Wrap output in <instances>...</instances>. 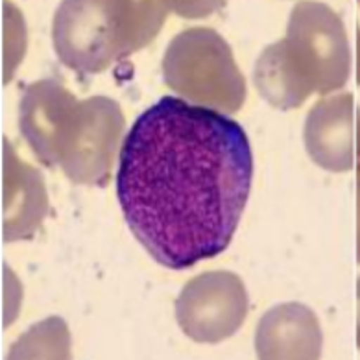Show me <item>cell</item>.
Here are the masks:
<instances>
[{"mask_svg": "<svg viewBox=\"0 0 360 360\" xmlns=\"http://www.w3.org/2000/svg\"><path fill=\"white\" fill-rule=\"evenodd\" d=\"M252 181L253 152L237 120L163 96L124 137L115 187L139 244L161 266L187 270L226 252Z\"/></svg>", "mask_w": 360, "mask_h": 360, "instance_id": "cell-1", "label": "cell"}, {"mask_svg": "<svg viewBox=\"0 0 360 360\" xmlns=\"http://www.w3.org/2000/svg\"><path fill=\"white\" fill-rule=\"evenodd\" d=\"M122 129L115 100L79 102L56 79L32 84L20 102V131L37 159L82 185H108Z\"/></svg>", "mask_w": 360, "mask_h": 360, "instance_id": "cell-2", "label": "cell"}, {"mask_svg": "<svg viewBox=\"0 0 360 360\" xmlns=\"http://www.w3.org/2000/svg\"><path fill=\"white\" fill-rule=\"evenodd\" d=\"M351 70L347 32L340 15L318 0H301L286 35L257 60V91L277 109L300 108L312 93L342 89Z\"/></svg>", "mask_w": 360, "mask_h": 360, "instance_id": "cell-3", "label": "cell"}, {"mask_svg": "<svg viewBox=\"0 0 360 360\" xmlns=\"http://www.w3.org/2000/svg\"><path fill=\"white\" fill-rule=\"evenodd\" d=\"M170 0H61L52 43L61 63L79 75H98L152 43Z\"/></svg>", "mask_w": 360, "mask_h": 360, "instance_id": "cell-4", "label": "cell"}, {"mask_svg": "<svg viewBox=\"0 0 360 360\" xmlns=\"http://www.w3.org/2000/svg\"><path fill=\"white\" fill-rule=\"evenodd\" d=\"M165 84L198 105L235 113L246 98V82L222 35L212 28L178 34L163 56Z\"/></svg>", "mask_w": 360, "mask_h": 360, "instance_id": "cell-5", "label": "cell"}, {"mask_svg": "<svg viewBox=\"0 0 360 360\" xmlns=\"http://www.w3.org/2000/svg\"><path fill=\"white\" fill-rule=\"evenodd\" d=\"M248 314V294L231 271H207L183 286L176 300V320L188 338L217 344L240 329Z\"/></svg>", "mask_w": 360, "mask_h": 360, "instance_id": "cell-6", "label": "cell"}, {"mask_svg": "<svg viewBox=\"0 0 360 360\" xmlns=\"http://www.w3.org/2000/svg\"><path fill=\"white\" fill-rule=\"evenodd\" d=\"M353 94L320 100L307 117L305 146L318 167L347 172L356 163V124ZM359 122V120H356Z\"/></svg>", "mask_w": 360, "mask_h": 360, "instance_id": "cell-7", "label": "cell"}, {"mask_svg": "<svg viewBox=\"0 0 360 360\" xmlns=\"http://www.w3.org/2000/svg\"><path fill=\"white\" fill-rule=\"evenodd\" d=\"M261 359H318L321 333L309 307L290 303L271 309L257 327Z\"/></svg>", "mask_w": 360, "mask_h": 360, "instance_id": "cell-8", "label": "cell"}, {"mask_svg": "<svg viewBox=\"0 0 360 360\" xmlns=\"http://www.w3.org/2000/svg\"><path fill=\"white\" fill-rule=\"evenodd\" d=\"M226 0H170L172 11L179 17H207L211 11L222 8Z\"/></svg>", "mask_w": 360, "mask_h": 360, "instance_id": "cell-9", "label": "cell"}, {"mask_svg": "<svg viewBox=\"0 0 360 360\" xmlns=\"http://www.w3.org/2000/svg\"><path fill=\"white\" fill-rule=\"evenodd\" d=\"M356 178H359V191H360V119L356 122Z\"/></svg>", "mask_w": 360, "mask_h": 360, "instance_id": "cell-10", "label": "cell"}, {"mask_svg": "<svg viewBox=\"0 0 360 360\" xmlns=\"http://www.w3.org/2000/svg\"><path fill=\"white\" fill-rule=\"evenodd\" d=\"M356 344H359V349H360V279H359V333H356Z\"/></svg>", "mask_w": 360, "mask_h": 360, "instance_id": "cell-11", "label": "cell"}, {"mask_svg": "<svg viewBox=\"0 0 360 360\" xmlns=\"http://www.w3.org/2000/svg\"><path fill=\"white\" fill-rule=\"evenodd\" d=\"M359 262H360V191H359Z\"/></svg>", "mask_w": 360, "mask_h": 360, "instance_id": "cell-12", "label": "cell"}]
</instances>
